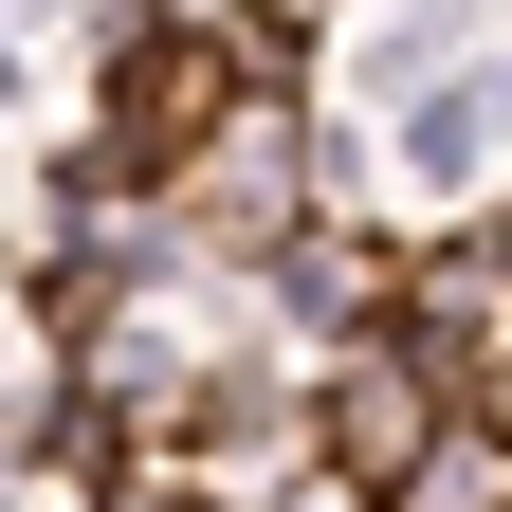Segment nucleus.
I'll use <instances>...</instances> for the list:
<instances>
[{"instance_id": "nucleus-1", "label": "nucleus", "mask_w": 512, "mask_h": 512, "mask_svg": "<svg viewBox=\"0 0 512 512\" xmlns=\"http://www.w3.org/2000/svg\"><path fill=\"white\" fill-rule=\"evenodd\" d=\"M439 421H458V403H439V384H421L403 348H348V366H330V403H311L330 476H348V494H384V512H403V494L439 476Z\"/></svg>"}]
</instances>
